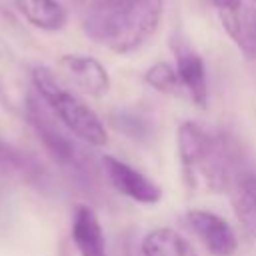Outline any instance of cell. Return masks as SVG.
Returning <instances> with one entry per match:
<instances>
[{"label":"cell","instance_id":"obj_14","mask_svg":"<svg viewBox=\"0 0 256 256\" xmlns=\"http://www.w3.org/2000/svg\"><path fill=\"white\" fill-rule=\"evenodd\" d=\"M18 12L40 30H60L66 24V10L58 0H16Z\"/></svg>","mask_w":256,"mask_h":256},{"label":"cell","instance_id":"obj_13","mask_svg":"<svg viewBox=\"0 0 256 256\" xmlns=\"http://www.w3.org/2000/svg\"><path fill=\"white\" fill-rule=\"evenodd\" d=\"M142 256H198L194 246L174 228L162 226L144 234L140 244Z\"/></svg>","mask_w":256,"mask_h":256},{"label":"cell","instance_id":"obj_17","mask_svg":"<svg viewBox=\"0 0 256 256\" xmlns=\"http://www.w3.org/2000/svg\"><path fill=\"white\" fill-rule=\"evenodd\" d=\"M250 2H252V4H254V6H256V0H250Z\"/></svg>","mask_w":256,"mask_h":256},{"label":"cell","instance_id":"obj_4","mask_svg":"<svg viewBox=\"0 0 256 256\" xmlns=\"http://www.w3.org/2000/svg\"><path fill=\"white\" fill-rule=\"evenodd\" d=\"M26 116H28L32 130L36 132L44 148L48 150V154L62 168L72 172L82 182L92 180V162L86 150L80 144H76L60 128V124L56 122V116L48 110V106L42 102L38 94H30L26 98Z\"/></svg>","mask_w":256,"mask_h":256},{"label":"cell","instance_id":"obj_16","mask_svg":"<svg viewBox=\"0 0 256 256\" xmlns=\"http://www.w3.org/2000/svg\"><path fill=\"white\" fill-rule=\"evenodd\" d=\"M112 124L116 126L118 132H122L124 136L132 138V140H138V142H146L154 130L150 118L140 112H134V110L116 112L112 118Z\"/></svg>","mask_w":256,"mask_h":256},{"label":"cell","instance_id":"obj_12","mask_svg":"<svg viewBox=\"0 0 256 256\" xmlns=\"http://www.w3.org/2000/svg\"><path fill=\"white\" fill-rule=\"evenodd\" d=\"M0 172L20 178L22 182L32 184L36 188H46L50 184L44 166L36 158H32L30 154L22 152L20 148L12 146L2 138H0Z\"/></svg>","mask_w":256,"mask_h":256},{"label":"cell","instance_id":"obj_11","mask_svg":"<svg viewBox=\"0 0 256 256\" xmlns=\"http://www.w3.org/2000/svg\"><path fill=\"white\" fill-rule=\"evenodd\" d=\"M72 240L80 256H106V238L96 212L78 204L72 214Z\"/></svg>","mask_w":256,"mask_h":256},{"label":"cell","instance_id":"obj_15","mask_svg":"<svg viewBox=\"0 0 256 256\" xmlns=\"http://www.w3.org/2000/svg\"><path fill=\"white\" fill-rule=\"evenodd\" d=\"M144 82L154 88L156 92L168 94V96H180L184 94L182 80L178 76L176 66L168 62H154L146 72H144Z\"/></svg>","mask_w":256,"mask_h":256},{"label":"cell","instance_id":"obj_1","mask_svg":"<svg viewBox=\"0 0 256 256\" xmlns=\"http://www.w3.org/2000/svg\"><path fill=\"white\" fill-rule=\"evenodd\" d=\"M162 0H96L84 14V32L96 44L130 54L144 46L162 20Z\"/></svg>","mask_w":256,"mask_h":256},{"label":"cell","instance_id":"obj_9","mask_svg":"<svg viewBox=\"0 0 256 256\" xmlns=\"http://www.w3.org/2000/svg\"><path fill=\"white\" fill-rule=\"evenodd\" d=\"M60 68L76 86H80L84 92H88L94 98H102L110 90V76L106 68L92 56L64 54L60 58Z\"/></svg>","mask_w":256,"mask_h":256},{"label":"cell","instance_id":"obj_2","mask_svg":"<svg viewBox=\"0 0 256 256\" xmlns=\"http://www.w3.org/2000/svg\"><path fill=\"white\" fill-rule=\"evenodd\" d=\"M178 160L184 182L190 188L226 192L234 168L242 162L236 144L220 132L186 120L178 128Z\"/></svg>","mask_w":256,"mask_h":256},{"label":"cell","instance_id":"obj_6","mask_svg":"<svg viewBox=\"0 0 256 256\" xmlns=\"http://www.w3.org/2000/svg\"><path fill=\"white\" fill-rule=\"evenodd\" d=\"M218 20L238 50L256 60V6L250 0H234L222 8H216Z\"/></svg>","mask_w":256,"mask_h":256},{"label":"cell","instance_id":"obj_3","mask_svg":"<svg viewBox=\"0 0 256 256\" xmlns=\"http://www.w3.org/2000/svg\"><path fill=\"white\" fill-rule=\"evenodd\" d=\"M32 84L36 94L56 116V120L68 128V132L90 146H104L108 142V132L96 112L80 96L66 88L50 68L40 64L34 66Z\"/></svg>","mask_w":256,"mask_h":256},{"label":"cell","instance_id":"obj_10","mask_svg":"<svg viewBox=\"0 0 256 256\" xmlns=\"http://www.w3.org/2000/svg\"><path fill=\"white\" fill-rule=\"evenodd\" d=\"M174 56H176V70L182 80L184 92L192 98V102L198 108L208 106V80H206V68L202 58L182 40L174 44Z\"/></svg>","mask_w":256,"mask_h":256},{"label":"cell","instance_id":"obj_7","mask_svg":"<svg viewBox=\"0 0 256 256\" xmlns=\"http://www.w3.org/2000/svg\"><path fill=\"white\" fill-rule=\"evenodd\" d=\"M102 166L108 180L122 196H128L140 204H156L160 200L162 196L160 186H156L148 176H144L140 170L126 164L124 160L116 156H104Z\"/></svg>","mask_w":256,"mask_h":256},{"label":"cell","instance_id":"obj_5","mask_svg":"<svg viewBox=\"0 0 256 256\" xmlns=\"http://www.w3.org/2000/svg\"><path fill=\"white\" fill-rule=\"evenodd\" d=\"M184 218L188 228L214 256H232L238 250L236 232L222 216L210 210L194 208V210H188Z\"/></svg>","mask_w":256,"mask_h":256},{"label":"cell","instance_id":"obj_8","mask_svg":"<svg viewBox=\"0 0 256 256\" xmlns=\"http://www.w3.org/2000/svg\"><path fill=\"white\" fill-rule=\"evenodd\" d=\"M226 194L244 232L256 238V170L244 160L234 168Z\"/></svg>","mask_w":256,"mask_h":256}]
</instances>
